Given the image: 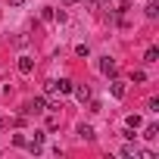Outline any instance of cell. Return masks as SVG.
Returning <instances> with one entry per match:
<instances>
[{"label": "cell", "instance_id": "cell-14", "mask_svg": "<svg viewBox=\"0 0 159 159\" xmlns=\"http://www.w3.org/2000/svg\"><path fill=\"white\" fill-rule=\"evenodd\" d=\"M41 19H44V22H53V7H44V13H41Z\"/></svg>", "mask_w": 159, "mask_h": 159}, {"label": "cell", "instance_id": "cell-2", "mask_svg": "<svg viewBox=\"0 0 159 159\" xmlns=\"http://www.w3.org/2000/svg\"><path fill=\"white\" fill-rule=\"evenodd\" d=\"M100 72H103V75H109V78H116V75H119V62H116V59H109V56H103V59H100Z\"/></svg>", "mask_w": 159, "mask_h": 159}, {"label": "cell", "instance_id": "cell-17", "mask_svg": "<svg viewBox=\"0 0 159 159\" xmlns=\"http://www.w3.org/2000/svg\"><path fill=\"white\" fill-rule=\"evenodd\" d=\"M25 3V0H10V7H22Z\"/></svg>", "mask_w": 159, "mask_h": 159}, {"label": "cell", "instance_id": "cell-7", "mask_svg": "<svg viewBox=\"0 0 159 159\" xmlns=\"http://www.w3.org/2000/svg\"><path fill=\"white\" fill-rule=\"evenodd\" d=\"M143 62H159V50H156V47H147V53H143Z\"/></svg>", "mask_w": 159, "mask_h": 159}, {"label": "cell", "instance_id": "cell-15", "mask_svg": "<svg viewBox=\"0 0 159 159\" xmlns=\"http://www.w3.org/2000/svg\"><path fill=\"white\" fill-rule=\"evenodd\" d=\"M131 78H134V81H137V84H143V81H147V72H140V69H137V72H134Z\"/></svg>", "mask_w": 159, "mask_h": 159}, {"label": "cell", "instance_id": "cell-18", "mask_svg": "<svg viewBox=\"0 0 159 159\" xmlns=\"http://www.w3.org/2000/svg\"><path fill=\"white\" fill-rule=\"evenodd\" d=\"M7 125H10V122H3V119H0V131H3V128H7Z\"/></svg>", "mask_w": 159, "mask_h": 159}, {"label": "cell", "instance_id": "cell-19", "mask_svg": "<svg viewBox=\"0 0 159 159\" xmlns=\"http://www.w3.org/2000/svg\"><path fill=\"white\" fill-rule=\"evenodd\" d=\"M97 3H100V7H106V3H109V0H97Z\"/></svg>", "mask_w": 159, "mask_h": 159}, {"label": "cell", "instance_id": "cell-20", "mask_svg": "<svg viewBox=\"0 0 159 159\" xmlns=\"http://www.w3.org/2000/svg\"><path fill=\"white\" fill-rule=\"evenodd\" d=\"M69 3H78V0H69Z\"/></svg>", "mask_w": 159, "mask_h": 159}, {"label": "cell", "instance_id": "cell-4", "mask_svg": "<svg viewBox=\"0 0 159 159\" xmlns=\"http://www.w3.org/2000/svg\"><path fill=\"white\" fill-rule=\"evenodd\" d=\"M19 72H22V75H31V72H34V59H31V56H19Z\"/></svg>", "mask_w": 159, "mask_h": 159}, {"label": "cell", "instance_id": "cell-10", "mask_svg": "<svg viewBox=\"0 0 159 159\" xmlns=\"http://www.w3.org/2000/svg\"><path fill=\"white\" fill-rule=\"evenodd\" d=\"M109 91H112V97H119V100L125 97V84H122V81H112V88H109Z\"/></svg>", "mask_w": 159, "mask_h": 159}, {"label": "cell", "instance_id": "cell-12", "mask_svg": "<svg viewBox=\"0 0 159 159\" xmlns=\"http://www.w3.org/2000/svg\"><path fill=\"white\" fill-rule=\"evenodd\" d=\"M125 122H128V128H131V131H137V128H140V116H128Z\"/></svg>", "mask_w": 159, "mask_h": 159}, {"label": "cell", "instance_id": "cell-11", "mask_svg": "<svg viewBox=\"0 0 159 159\" xmlns=\"http://www.w3.org/2000/svg\"><path fill=\"white\" fill-rule=\"evenodd\" d=\"M159 16V3L153 0V3H147V19H156Z\"/></svg>", "mask_w": 159, "mask_h": 159}, {"label": "cell", "instance_id": "cell-8", "mask_svg": "<svg viewBox=\"0 0 159 159\" xmlns=\"http://www.w3.org/2000/svg\"><path fill=\"white\" fill-rule=\"evenodd\" d=\"M143 137H147V140H156V137H159V125H147V128H143Z\"/></svg>", "mask_w": 159, "mask_h": 159}, {"label": "cell", "instance_id": "cell-13", "mask_svg": "<svg viewBox=\"0 0 159 159\" xmlns=\"http://www.w3.org/2000/svg\"><path fill=\"white\" fill-rule=\"evenodd\" d=\"M75 53H78V56H91V47H88V44H78Z\"/></svg>", "mask_w": 159, "mask_h": 159}, {"label": "cell", "instance_id": "cell-9", "mask_svg": "<svg viewBox=\"0 0 159 159\" xmlns=\"http://www.w3.org/2000/svg\"><path fill=\"white\" fill-rule=\"evenodd\" d=\"M122 156H128V159L134 156V159H137V156H140V150H137L134 143H125V147H122Z\"/></svg>", "mask_w": 159, "mask_h": 159}, {"label": "cell", "instance_id": "cell-3", "mask_svg": "<svg viewBox=\"0 0 159 159\" xmlns=\"http://www.w3.org/2000/svg\"><path fill=\"white\" fill-rule=\"evenodd\" d=\"M72 94L81 100V103H84V100H91V88H88V84H72Z\"/></svg>", "mask_w": 159, "mask_h": 159}, {"label": "cell", "instance_id": "cell-1", "mask_svg": "<svg viewBox=\"0 0 159 159\" xmlns=\"http://www.w3.org/2000/svg\"><path fill=\"white\" fill-rule=\"evenodd\" d=\"M47 109H50L47 97H34V100H28V103H25V116H34V112H47Z\"/></svg>", "mask_w": 159, "mask_h": 159}, {"label": "cell", "instance_id": "cell-5", "mask_svg": "<svg viewBox=\"0 0 159 159\" xmlns=\"http://www.w3.org/2000/svg\"><path fill=\"white\" fill-rule=\"evenodd\" d=\"M78 137H81V140H94L97 134H94V128H91V125H81V128H78Z\"/></svg>", "mask_w": 159, "mask_h": 159}, {"label": "cell", "instance_id": "cell-16", "mask_svg": "<svg viewBox=\"0 0 159 159\" xmlns=\"http://www.w3.org/2000/svg\"><path fill=\"white\" fill-rule=\"evenodd\" d=\"M13 143H16V147H25L28 140H25V134H16V137H13Z\"/></svg>", "mask_w": 159, "mask_h": 159}, {"label": "cell", "instance_id": "cell-6", "mask_svg": "<svg viewBox=\"0 0 159 159\" xmlns=\"http://www.w3.org/2000/svg\"><path fill=\"white\" fill-rule=\"evenodd\" d=\"M56 91H59V94H72V81H69V78H59V81H56Z\"/></svg>", "mask_w": 159, "mask_h": 159}]
</instances>
